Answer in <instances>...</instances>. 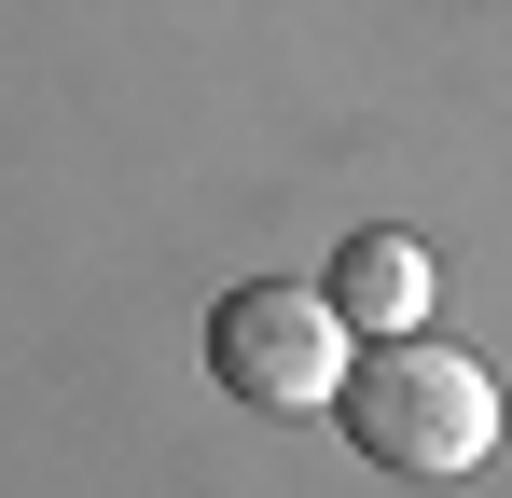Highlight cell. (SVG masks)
<instances>
[{
    "label": "cell",
    "mask_w": 512,
    "mask_h": 498,
    "mask_svg": "<svg viewBox=\"0 0 512 498\" xmlns=\"http://www.w3.org/2000/svg\"><path fill=\"white\" fill-rule=\"evenodd\" d=\"M333 415H346V443H360L374 471H402V485H457V471L499 457V374H485L471 346H443V332L360 346Z\"/></svg>",
    "instance_id": "6da1fadb"
},
{
    "label": "cell",
    "mask_w": 512,
    "mask_h": 498,
    "mask_svg": "<svg viewBox=\"0 0 512 498\" xmlns=\"http://www.w3.org/2000/svg\"><path fill=\"white\" fill-rule=\"evenodd\" d=\"M208 374L263 415H305L346 388V319L319 277H236L222 305H208Z\"/></svg>",
    "instance_id": "7a4b0ae2"
},
{
    "label": "cell",
    "mask_w": 512,
    "mask_h": 498,
    "mask_svg": "<svg viewBox=\"0 0 512 498\" xmlns=\"http://www.w3.org/2000/svg\"><path fill=\"white\" fill-rule=\"evenodd\" d=\"M319 291H333V319L360 332V346H402V332L429 319V249L402 236V222H374V236L333 249V277H319Z\"/></svg>",
    "instance_id": "3957f363"
}]
</instances>
